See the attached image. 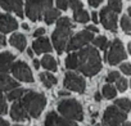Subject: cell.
I'll return each mask as SVG.
<instances>
[{
    "label": "cell",
    "mask_w": 131,
    "mask_h": 126,
    "mask_svg": "<svg viewBox=\"0 0 131 126\" xmlns=\"http://www.w3.org/2000/svg\"><path fill=\"white\" fill-rule=\"evenodd\" d=\"M100 22L105 30L112 31V32L117 31V13H114L108 7L100 10Z\"/></svg>",
    "instance_id": "11"
},
{
    "label": "cell",
    "mask_w": 131,
    "mask_h": 126,
    "mask_svg": "<svg viewBox=\"0 0 131 126\" xmlns=\"http://www.w3.org/2000/svg\"><path fill=\"white\" fill-rule=\"evenodd\" d=\"M18 28V23L16 18H13L9 14H0V32H12Z\"/></svg>",
    "instance_id": "15"
},
{
    "label": "cell",
    "mask_w": 131,
    "mask_h": 126,
    "mask_svg": "<svg viewBox=\"0 0 131 126\" xmlns=\"http://www.w3.org/2000/svg\"><path fill=\"white\" fill-rule=\"evenodd\" d=\"M18 86V82L9 77L8 75H0V93L2 91H9L12 89H16Z\"/></svg>",
    "instance_id": "18"
},
{
    "label": "cell",
    "mask_w": 131,
    "mask_h": 126,
    "mask_svg": "<svg viewBox=\"0 0 131 126\" xmlns=\"http://www.w3.org/2000/svg\"><path fill=\"white\" fill-rule=\"evenodd\" d=\"M27 54H28L30 57H32V55H34V50H32V49H27Z\"/></svg>",
    "instance_id": "46"
},
{
    "label": "cell",
    "mask_w": 131,
    "mask_h": 126,
    "mask_svg": "<svg viewBox=\"0 0 131 126\" xmlns=\"http://www.w3.org/2000/svg\"><path fill=\"white\" fill-rule=\"evenodd\" d=\"M44 34H45V28L40 27V28L35 30V32H34V36H35V37H40V36H42Z\"/></svg>",
    "instance_id": "38"
},
{
    "label": "cell",
    "mask_w": 131,
    "mask_h": 126,
    "mask_svg": "<svg viewBox=\"0 0 131 126\" xmlns=\"http://www.w3.org/2000/svg\"><path fill=\"white\" fill-rule=\"evenodd\" d=\"M34 67H35L36 70H39V67H40V62H39L37 59H34Z\"/></svg>",
    "instance_id": "44"
},
{
    "label": "cell",
    "mask_w": 131,
    "mask_h": 126,
    "mask_svg": "<svg viewBox=\"0 0 131 126\" xmlns=\"http://www.w3.org/2000/svg\"><path fill=\"white\" fill-rule=\"evenodd\" d=\"M127 49H128V51H131V43H128V45H127Z\"/></svg>",
    "instance_id": "49"
},
{
    "label": "cell",
    "mask_w": 131,
    "mask_h": 126,
    "mask_svg": "<svg viewBox=\"0 0 131 126\" xmlns=\"http://www.w3.org/2000/svg\"><path fill=\"white\" fill-rule=\"evenodd\" d=\"M5 44H7V39H5V36L0 35V46H4Z\"/></svg>",
    "instance_id": "42"
},
{
    "label": "cell",
    "mask_w": 131,
    "mask_h": 126,
    "mask_svg": "<svg viewBox=\"0 0 131 126\" xmlns=\"http://www.w3.org/2000/svg\"><path fill=\"white\" fill-rule=\"evenodd\" d=\"M88 2H89V5H90V7L96 8V7L100 5V3L103 2V0H88Z\"/></svg>",
    "instance_id": "37"
},
{
    "label": "cell",
    "mask_w": 131,
    "mask_h": 126,
    "mask_svg": "<svg viewBox=\"0 0 131 126\" xmlns=\"http://www.w3.org/2000/svg\"><path fill=\"white\" fill-rule=\"evenodd\" d=\"M72 28H73V23L71 22L68 17H62L58 19L57 28L54 30L51 35V41L58 54H62L63 51H66L67 41L72 36Z\"/></svg>",
    "instance_id": "2"
},
{
    "label": "cell",
    "mask_w": 131,
    "mask_h": 126,
    "mask_svg": "<svg viewBox=\"0 0 131 126\" xmlns=\"http://www.w3.org/2000/svg\"><path fill=\"white\" fill-rule=\"evenodd\" d=\"M0 5L7 12H14L19 18L23 17V2L22 0H0Z\"/></svg>",
    "instance_id": "13"
},
{
    "label": "cell",
    "mask_w": 131,
    "mask_h": 126,
    "mask_svg": "<svg viewBox=\"0 0 131 126\" xmlns=\"http://www.w3.org/2000/svg\"><path fill=\"white\" fill-rule=\"evenodd\" d=\"M19 102L22 103V106L26 109V112L28 113V116H31L34 118H39L42 109L45 108L46 98L41 93L26 90L25 94L22 95V98L19 99Z\"/></svg>",
    "instance_id": "3"
},
{
    "label": "cell",
    "mask_w": 131,
    "mask_h": 126,
    "mask_svg": "<svg viewBox=\"0 0 131 126\" xmlns=\"http://www.w3.org/2000/svg\"><path fill=\"white\" fill-rule=\"evenodd\" d=\"M32 49L37 54H42V53H50L53 50V46H51L49 39L40 36V37H36V40L32 43Z\"/></svg>",
    "instance_id": "16"
},
{
    "label": "cell",
    "mask_w": 131,
    "mask_h": 126,
    "mask_svg": "<svg viewBox=\"0 0 131 126\" xmlns=\"http://www.w3.org/2000/svg\"><path fill=\"white\" fill-rule=\"evenodd\" d=\"M9 44L14 46L18 51H23L26 48V37L22 34H13L9 39Z\"/></svg>",
    "instance_id": "19"
},
{
    "label": "cell",
    "mask_w": 131,
    "mask_h": 126,
    "mask_svg": "<svg viewBox=\"0 0 131 126\" xmlns=\"http://www.w3.org/2000/svg\"><path fill=\"white\" fill-rule=\"evenodd\" d=\"M102 94H103V97H104L105 99H113V98L117 95V90H116V88H113L112 85H105V86L103 88Z\"/></svg>",
    "instance_id": "27"
},
{
    "label": "cell",
    "mask_w": 131,
    "mask_h": 126,
    "mask_svg": "<svg viewBox=\"0 0 131 126\" xmlns=\"http://www.w3.org/2000/svg\"><path fill=\"white\" fill-rule=\"evenodd\" d=\"M114 106L117 107V108H119L121 111H123V112H128L130 111V100L127 99V98H122V99H117L116 102H114Z\"/></svg>",
    "instance_id": "28"
},
{
    "label": "cell",
    "mask_w": 131,
    "mask_h": 126,
    "mask_svg": "<svg viewBox=\"0 0 131 126\" xmlns=\"http://www.w3.org/2000/svg\"><path fill=\"white\" fill-rule=\"evenodd\" d=\"M40 80H41V82L44 84V86L48 88V89H50L51 86H54V85L57 84V77H55L54 75L49 74V72H42V74H40Z\"/></svg>",
    "instance_id": "22"
},
{
    "label": "cell",
    "mask_w": 131,
    "mask_h": 126,
    "mask_svg": "<svg viewBox=\"0 0 131 126\" xmlns=\"http://www.w3.org/2000/svg\"><path fill=\"white\" fill-rule=\"evenodd\" d=\"M73 19L76 22H80V23H86V22H89L90 16L84 8H81V9L73 10Z\"/></svg>",
    "instance_id": "23"
},
{
    "label": "cell",
    "mask_w": 131,
    "mask_h": 126,
    "mask_svg": "<svg viewBox=\"0 0 131 126\" xmlns=\"http://www.w3.org/2000/svg\"><path fill=\"white\" fill-rule=\"evenodd\" d=\"M93 39H94V34L93 32H90L88 30L81 31V32L76 34L75 36L70 37V40L67 41V45H66V50H67V51H72V50L84 48L85 45L91 43Z\"/></svg>",
    "instance_id": "8"
},
{
    "label": "cell",
    "mask_w": 131,
    "mask_h": 126,
    "mask_svg": "<svg viewBox=\"0 0 131 126\" xmlns=\"http://www.w3.org/2000/svg\"><path fill=\"white\" fill-rule=\"evenodd\" d=\"M93 43L100 50H105L108 48V45H109V43H108V40H107L105 36H98L96 39H93Z\"/></svg>",
    "instance_id": "26"
},
{
    "label": "cell",
    "mask_w": 131,
    "mask_h": 126,
    "mask_svg": "<svg viewBox=\"0 0 131 126\" xmlns=\"http://www.w3.org/2000/svg\"><path fill=\"white\" fill-rule=\"evenodd\" d=\"M7 112H8V106H7L5 98H4V95L0 94V116L5 114Z\"/></svg>",
    "instance_id": "32"
},
{
    "label": "cell",
    "mask_w": 131,
    "mask_h": 126,
    "mask_svg": "<svg viewBox=\"0 0 131 126\" xmlns=\"http://www.w3.org/2000/svg\"><path fill=\"white\" fill-rule=\"evenodd\" d=\"M127 118L126 112L121 111L116 106H111L103 114V123L105 126H121Z\"/></svg>",
    "instance_id": "6"
},
{
    "label": "cell",
    "mask_w": 131,
    "mask_h": 126,
    "mask_svg": "<svg viewBox=\"0 0 131 126\" xmlns=\"http://www.w3.org/2000/svg\"><path fill=\"white\" fill-rule=\"evenodd\" d=\"M108 8L112 9L114 13H119L122 10V2L121 0H109L108 2Z\"/></svg>",
    "instance_id": "30"
},
{
    "label": "cell",
    "mask_w": 131,
    "mask_h": 126,
    "mask_svg": "<svg viewBox=\"0 0 131 126\" xmlns=\"http://www.w3.org/2000/svg\"><path fill=\"white\" fill-rule=\"evenodd\" d=\"M25 91H26L25 89H18V88L12 89V90L8 91L7 98H8V100H18V99L22 98V95L25 94Z\"/></svg>",
    "instance_id": "25"
},
{
    "label": "cell",
    "mask_w": 131,
    "mask_h": 126,
    "mask_svg": "<svg viewBox=\"0 0 131 126\" xmlns=\"http://www.w3.org/2000/svg\"><path fill=\"white\" fill-rule=\"evenodd\" d=\"M121 71L125 75H130L131 74V65L130 63H123V65H121Z\"/></svg>",
    "instance_id": "36"
},
{
    "label": "cell",
    "mask_w": 131,
    "mask_h": 126,
    "mask_svg": "<svg viewBox=\"0 0 131 126\" xmlns=\"http://www.w3.org/2000/svg\"><path fill=\"white\" fill-rule=\"evenodd\" d=\"M22 27H23V30H28V28H30L27 23H23V25H22Z\"/></svg>",
    "instance_id": "47"
},
{
    "label": "cell",
    "mask_w": 131,
    "mask_h": 126,
    "mask_svg": "<svg viewBox=\"0 0 131 126\" xmlns=\"http://www.w3.org/2000/svg\"><path fill=\"white\" fill-rule=\"evenodd\" d=\"M91 19H93L94 23H98L99 19H98V13H96V12H93V13H91Z\"/></svg>",
    "instance_id": "40"
},
{
    "label": "cell",
    "mask_w": 131,
    "mask_h": 126,
    "mask_svg": "<svg viewBox=\"0 0 131 126\" xmlns=\"http://www.w3.org/2000/svg\"><path fill=\"white\" fill-rule=\"evenodd\" d=\"M118 77H119V74H118L117 71H112V72H109V74L107 75V77H105V81L111 84V82H114V81H116Z\"/></svg>",
    "instance_id": "33"
},
{
    "label": "cell",
    "mask_w": 131,
    "mask_h": 126,
    "mask_svg": "<svg viewBox=\"0 0 131 126\" xmlns=\"http://www.w3.org/2000/svg\"><path fill=\"white\" fill-rule=\"evenodd\" d=\"M86 30H88V31H90V32H95V34L99 31L96 26H88V27H86Z\"/></svg>",
    "instance_id": "39"
},
{
    "label": "cell",
    "mask_w": 131,
    "mask_h": 126,
    "mask_svg": "<svg viewBox=\"0 0 131 126\" xmlns=\"http://www.w3.org/2000/svg\"><path fill=\"white\" fill-rule=\"evenodd\" d=\"M121 126H131V123H130V122H126V121H125V122H123V123H122Z\"/></svg>",
    "instance_id": "48"
},
{
    "label": "cell",
    "mask_w": 131,
    "mask_h": 126,
    "mask_svg": "<svg viewBox=\"0 0 131 126\" xmlns=\"http://www.w3.org/2000/svg\"><path fill=\"white\" fill-rule=\"evenodd\" d=\"M63 84L68 90H72V91H76V93H80V94H82L86 89L85 79L79 76L75 72H67L66 74Z\"/></svg>",
    "instance_id": "9"
},
{
    "label": "cell",
    "mask_w": 131,
    "mask_h": 126,
    "mask_svg": "<svg viewBox=\"0 0 131 126\" xmlns=\"http://www.w3.org/2000/svg\"><path fill=\"white\" fill-rule=\"evenodd\" d=\"M16 57L10 51H3L0 53V74H5L10 70L12 63L14 62Z\"/></svg>",
    "instance_id": "17"
},
{
    "label": "cell",
    "mask_w": 131,
    "mask_h": 126,
    "mask_svg": "<svg viewBox=\"0 0 131 126\" xmlns=\"http://www.w3.org/2000/svg\"><path fill=\"white\" fill-rule=\"evenodd\" d=\"M94 98H95L96 102H100V100H102V95H100V93H95V97H94Z\"/></svg>",
    "instance_id": "45"
},
{
    "label": "cell",
    "mask_w": 131,
    "mask_h": 126,
    "mask_svg": "<svg viewBox=\"0 0 131 126\" xmlns=\"http://www.w3.org/2000/svg\"><path fill=\"white\" fill-rule=\"evenodd\" d=\"M68 4H70V7L72 8V10H77V9L84 8V7H82V3L80 2V0H68Z\"/></svg>",
    "instance_id": "34"
},
{
    "label": "cell",
    "mask_w": 131,
    "mask_h": 126,
    "mask_svg": "<svg viewBox=\"0 0 131 126\" xmlns=\"http://www.w3.org/2000/svg\"><path fill=\"white\" fill-rule=\"evenodd\" d=\"M16 126H18V125H16Z\"/></svg>",
    "instance_id": "50"
},
{
    "label": "cell",
    "mask_w": 131,
    "mask_h": 126,
    "mask_svg": "<svg viewBox=\"0 0 131 126\" xmlns=\"http://www.w3.org/2000/svg\"><path fill=\"white\" fill-rule=\"evenodd\" d=\"M121 27L126 32V35H130V32H131V21H130L128 16H123L121 18Z\"/></svg>",
    "instance_id": "29"
},
{
    "label": "cell",
    "mask_w": 131,
    "mask_h": 126,
    "mask_svg": "<svg viewBox=\"0 0 131 126\" xmlns=\"http://www.w3.org/2000/svg\"><path fill=\"white\" fill-rule=\"evenodd\" d=\"M10 117L14 121H17V122H23V121L30 120V116L26 112V109L23 108V106L19 102V99L18 100H14V103H13V106L10 108Z\"/></svg>",
    "instance_id": "14"
},
{
    "label": "cell",
    "mask_w": 131,
    "mask_h": 126,
    "mask_svg": "<svg viewBox=\"0 0 131 126\" xmlns=\"http://www.w3.org/2000/svg\"><path fill=\"white\" fill-rule=\"evenodd\" d=\"M66 68L76 70L77 68V53H70L66 58Z\"/></svg>",
    "instance_id": "24"
},
{
    "label": "cell",
    "mask_w": 131,
    "mask_h": 126,
    "mask_svg": "<svg viewBox=\"0 0 131 126\" xmlns=\"http://www.w3.org/2000/svg\"><path fill=\"white\" fill-rule=\"evenodd\" d=\"M42 18H44V21H45L46 25L54 23V22L59 18V9H54V8L48 9V10L42 14Z\"/></svg>",
    "instance_id": "21"
},
{
    "label": "cell",
    "mask_w": 131,
    "mask_h": 126,
    "mask_svg": "<svg viewBox=\"0 0 131 126\" xmlns=\"http://www.w3.org/2000/svg\"><path fill=\"white\" fill-rule=\"evenodd\" d=\"M12 74L14 75L16 79H18L19 81L23 82H34V75L30 70V67L26 65L25 62L18 60L12 63V67H10Z\"/></svg>",
    "instance_id": "10"
},
{
    "label": "cell",
    "mask_w": 131,
    "mask_h": 126,
    "mask_svg": "<svg viewBox=\"0 0 131 126\" xmlns=\"http://www.w3.org/2000/svg\"><path fill=\"white\" fill-rule=\"evenodd\" d=\"M40 66H42L45 70L51 71V72H55V71L58 70V67H57V60H55L50 54H46V55L41 59Z\"/></svg>",
    "instance_id": "20"
},
{
    "label": "cell",
    "mask_w": 131,
    "mask_h": 126,
    "mask_svg": "<svg viewBox=\"0 0 131 126\" xmlns=\"http://www.w3.org/2000/svg\"><path fill=\"white\" fill-rule=\"evenodd\" d=\"M57 2V7L60 10H66L68 8V0H55Z\"/></svg>",
    "instance_id": "35"
},
{
    "label": "cell",
    "mask_w": 131,
    "mask_h": 126,
    "mask_svg": "<svg viewBox=\"0 0 131 126\" xmlns=\"http://www.w3.org/2000/svg\"><path fill=\"white\" fill-rule=\"evenodd\" d=\"M53 7V0H27L26 2V16L36 22L42 18V14Z\"/></svg>",
    "instance_id": "5"
},
{
    "label": "cell",
    "mask_w": 131,
    "mask_h": 126,
    "mask_svg": "<svg viewBox=\"0 0 131 126\" xmlns=\"http://www.w3.org/2000/svg\"><path fill=\"white\" fill-rule=\"evenodd\" d=\"M44 126H76V123H75V121H72V120L60 117V116L57 114L55 112H49V113L46 114Z\"/></svg>",
    "instance_id": "12"
},
{
    "label": "cell",
    "mask_w": 131,
    "mask_h": 126,
    "mask_svg": "<svg viewBox=\"0 0 131 126\" xmlns=\"http://www.w3.org/2000/svg\"><path fill=\"white\" fill-rule=\"evenodd\" d=\"M58 95H59V97H67V95H70V91H66V90H59V91H58Z\"/></svg>",
    "instance_id": "41"
},
{
    "label": "cell",
    "mask_w": 131,
    "mask_h": 126,
    "mask_svg": "<svg viewBox=\"0 0 131 126\" xmlns=\"http://www.w3.org/2000/svg\"><path fill=\"white\" fill-rule=\"evenodd\" d=\"M58 111L64 117L72 121H82L84 120V109L80 102L76 99H63L58 103Z\"/></svg>",
    "instance_id": "4"
},
{
    "label": "cell",
    "mask_w": 131,
    "mask_h": 126,
    "mask_svg": "<svg viewBox=\"0 0 131 126\" xmlns=\"http://www.w3.org/2000/svg\"><path fill=\"white\" fill-rule=\"evenodd\" d=\"M109 45H111V48H109L105 58H107V62L109 63L111 66H116V65H118V63H121L122 60L126 59L127 54L125 51V48H123L121 40L116 39Z\"/></svg>",
    "instance_id": "7"
},
{
    "label": "cell",
    "mask_w": 131,
    "mask_h": 126,
    "mask_svg": "<svg viewBox=\"0 0 131 126\" xmlns=\"http://www.w3.org/2000/svg\"><path fill=\"white\" fill-rule=\"evenodd\" d=\"M77 70L85 76H94L102 70L100 54L94 46H85L77 53Z\"/></svg>",
    "instance_id": "1"
},
{
    "label": "cell",
    "mask_w": 131,
    "mask_h": 126,
    "mask_svg": "<svg viewBox=\"0 0 131 126\" xmlns=\"http://www.w3.org/2000/svg\"><path fill=\"white\" fill-rule=\"evenodd\" d=\"M0 126H9V123L5 120H3L2 117H0Z\"/></svg>",
    "instance_id": "43"
},
{
    "label": "cell",
    "mask_w": 131,
    "mask_h": 126,
    "mask_svg": "<svg viewBox=\"0 0 131 126\" xmlns=\"http://www.w3.org/2000/svg\"><path fill=\"white\" fill-rule=\"evenodd\" d=\"M116 85H117V90L121 91V93H123V91L127 90L128 82H127V80H126L125 77H118V79L116 80Z\"/></svg>",
    "instance_id": "31"
}]
</instances>
